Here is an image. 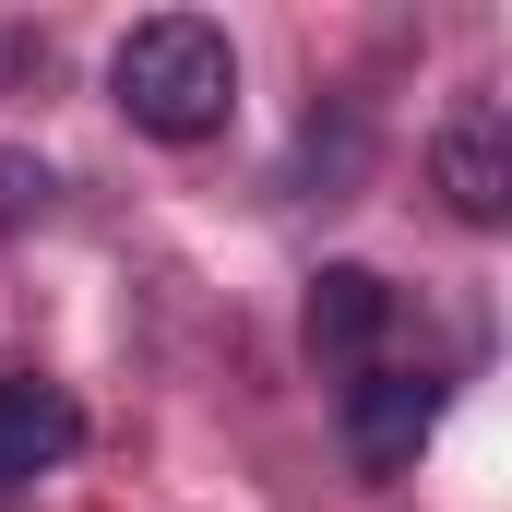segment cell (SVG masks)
<instances>
[{
    "label": "cell",
    "instance_id": "obj_1",
    "mask_svg": "<svg viewBox=\"0 0 512 512\" xmlns=\"http://www.w3.org/2000/svg\"><path fill=\"white\" fill-rule=\"evenodd\" d=\"M108 96H120V120L155 131V143H215L227 108H239V48H227V24H203V12H143L120 48H108Z\"/></svg>",
    "mask_w": 512,
    "mask_h": 512
},
{
    "label": "cell",
    "instance_id": "obj_2",
    "mask_svg": "<svg viewBox=\"0 0 512 512\" xmlns=\"http://www.w3.org/2000/svg\"><path fill=\"white\" fill-rule=\"evenodd\" d=\"M429 429H441V382L429 370H358L346 382V453H358V477H405Z\"/></svg>",
    "mask_w": 512,
    "mask_h": 512
},
{
    "label": "cell",
    "instance_id": "obj_3",
    "mask_svg": "<svg viewBox=\"0 0 512 512\" xmlns=\"http://www.w3.org/2000/svg\"><path fill=\"white\" fill-rule=\"evenodd\" d=\"M298 334H310V358L322 370H382V334H393V286L370 274V262H322L310 274V310H298Z\"/></svg>",
    "mask_w": 512,
    "mask_h": 512
},
{
    "label": "cell",
    "instance_id": "obj_4",
    "mask_svg": "<svg viewBox=\"0 0 512 512\" xmlns=\"http://www.w3.org/2000/svg\"><path fill=\"white\" fill-rule=\"evenodd\" d=\"M429 179H441V203L465 227H501L512 215V120L501 108H453L441 143H429Z\"/></svg>",
    "mask_w": 512,
    "mask_h": 512
},
{
    "label": "cell",
    "instance_id": "obj_5",
    "mask_svg": "<svg viewBox=\"0 0 512 512\" xmlns=\"http://www.w3.org/2000/svg\"><path fill=\"white\" fill-rule=\"evenodd\" d=\"M72 441H84V405H72V393L36 382V370H0V489L48 477Z\"/></svg>",
    "mask_w": 512,
    "mask_h": 512
}]
</instances>
